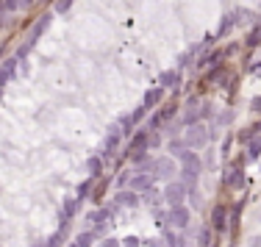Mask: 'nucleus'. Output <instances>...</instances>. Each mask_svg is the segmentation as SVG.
Instances as JSON below:
<instances>
[{
	"instance_id": "obj_13",
	"label": "nucleus",
	"mask_w": 261,
	"mask_h": 247,
	"mask_svg": "<svg viewBox=\"0 0 261 247\" xmlns=\"http://www.w3.org/2000/svg\"><path fill=\"white\" fill-rule=\"evenodd\" d=\"M253 111H258V114H261V97H256V100H253Z\"/></svg>"
},
{
	"instance_id": "obj_3",
	"label": "nucleus",
	"mask_w": 261,
	"mask_h": 247,
	"mask_svg": "<svg viewBox=\"0 0 261 247\" xmlns=\"http://www.w3.org/2000/svg\"><path fill=\"white\" fill-rule=\"evenodd\" d=\"M242 164H245V158H239L233 170H228V178H225V186L228 189H239L242 186V181H245V175H242V170H239Z\"/></svg>"
},
{
	"instance_id": "obj_12",
	"label": "nucleus",
	"mask_w": 261,
	"mask_h": 247,
	"mask_svg": "<svg viewBox=\"0 0 261 247\" xmlns=\"http://www.w3.org/2000/svg\"><path fill=\"white\" fill-rule=\"evenodd\" d=\"M72 3H75V0H59V3H56V11H67Z\"/></svg>"
},
{
	"instance_id": "obj_4",
	"label": "nucleus",
	"mask_w": 261,
	"mask_h": 247,
	"mask_svg": "<svg viewBox=\"0 0 261 247\" xmlns=\"http://www.w3.org/2000/svg\"><path fill=\"white\" fill-rule=\"evenodd\" d=\"M184 192H186L184 183H170V186H167V200H170L172 206H181V203H184Z\"/></svg>"
},
{
	"instance_id": "obj_5",
	"label": "nucleus",
	"mask_w": 261,
	"mask_h": 247,
	"mask_svg": "<svg viewBox=\"0 0 261 247\" xmlns=\"http://www.w3.org/2000/svg\"><path fill=\"white\" fill-rule=\"evenodd\" d=\"M159 84L164 86V89H170V86H178V84H181V72H175V70H167V72H161Z\"/></svg>"
},
{
	"instance_id": "obj_1",
	"label": "nucleus",
	"mask_w": 261,
	"mask_h": 247,
	"mask_svg": "<svg viewBox=\"0 0 261 247\" xmlns=\"http://www.w3.org/2000/svg\"><path fill=\"white\" fill-rule=\"evenodd\" d=\"M211 228H214L217 233H222L228 228V206L225 203H217L214 211H211Z\"/></svg>"
},
{
	"instance_id": "obj_7",
	"label": "nucleus",
	"mask_w": 261,
	"mask_h": 247,
	"mask_svg": "<svg viewBox=\"0 0 261 247\" xmlns=\"http://www.w3.org/2000/svg\"><path fill=\"white\" fill-rule=\"evenodd\" d=\"M161 97H164V86H159V89H150V92L145 95V106L153 108V106H156V103L161 100Z\"/></svg>"
},
{
	"instance_id": "obj_15",
	"label": "nucleus",
	"mask_w": 261,
	"mask_h": 247,
	"mask_svg": "<svg viewBox=\"0 0 261 247\" xmlns=\"http://www.w3.org/2000/svg\"><path fill=\"white\" fill-rule=\"evenodd\" d=\"M211 247H220V242H214V244H211Z\"/></svg>"
},
{
	"instance_id": "obj_11",
	"label": "nucleus",
	"mask_w": 261,
	"mask_h": 247,
	"mask_svg": "<svg viewBox=\"0 0 261 247\" xmlns=\"http://www.w3.org/2000/svg\"><path fill=\"white\" fill-rule=\"evenodd\" d=\"M258 153H261V139L250 142V153H247V158H258Z\"/></svg>"
},
{
	"instance_id": "obj_14",
	"label": "nucleus",
	"mask_w": 261,
	"mask_h": 247,
	"mask_svg": "<svg viewBox=\"0 0 261 247\" xmlns=\"http://www.w3.org/2000/svg\"><path fill=\"white\" fill-rule=\"evenodd\" d=\"M250 247H261V236H256V239H253V242H250Z\"/></svg>"
},
{
	"instance_id": "obj_2",
	"label": "nucleus",
	"mask_w": 261,
	"mask_h": 247,
	"mask_svg": "<svg viewBox=\"0 0 261 247\" xmlns=\"http://www.w3.org/2000/svg\"><path fill=\"white\" fill-rule=\"evenodd\" d=\"M147 139H150V136H147V131H139V133L134 136V142H130V150H128L134 161L145 158V145H147Z\"/></svg>"
},
{
	"instance_id": "obj_10",
	"label": "nucleus",
	"mask_w": 261,
	"mask_h": 247,
	"mask_svg": "<svg viewBox=\"0 0 261 247\" xmlns=\"http://www.w3.org/2000/svg\"><path fill=\"white\" fill-rule=\"evenodd\" d=\"M256 45H261V22L250 31V36H247V47H256Z\"/></svg>"
},
{
	"instance_id": "obj_8",
	"label": "nucleus",
	"mask_w": 261,
	"mask_h": 247,
	"mask_svg": "<svg viewBox=\"0 0 261 247\" xmlns=\"http://www.w3.org/2000/svg\"><path fill=\"white\" fill-rule=\"evenodd\" d=\"M233 22H236V14H228V17H225V20H222V25H220V28H217V36H225V34H228V31H231V28H233Z\"/></svg>"
},
{
	"instance_id": "obj_6",
	"label": "nucleus",
	"mask_w": 261,
	"mask_h": 247,
	"mask_svg": "<svg viewBox=\"0 0 261 247\" xmlns=\"http://www.w3.org/2000/svg\"><path fill=\"white\" fill-rule=\"evenodd\" d=\"M186 222H189V211H186L184 206H178L175 211H172V225H175V228H186Z\"/></svg>"
},
{
	"instance_id": "obj_9",
	"label": "nucleus",
	"mask_w": 261,
	"mask_h": 247,
	"mask_svg": "<svg viewBox=\"0 0 261 247\" xmlns=\"http://www.w3.org/2000/svg\"><path fill=\"white\" fill-rule=\"evenodd\" d=\"M186 142H189V145H206V131H189Z\"/></svg>"
},
{
	"instance_id": "obj_16",
	"label": "nucleus",
	"mask_w": 261,
	"mask_h": 247,
	"mask_svg": "<svg viewBox=\"0 0 261 247\" xmlns=\"http://www.w3.org/2000/svg\"><path fill=\"white\" fill-rule=\"evenodd\" d=\"M258 131H261V122H258Z\"/></svg>"
}]
</instances>
